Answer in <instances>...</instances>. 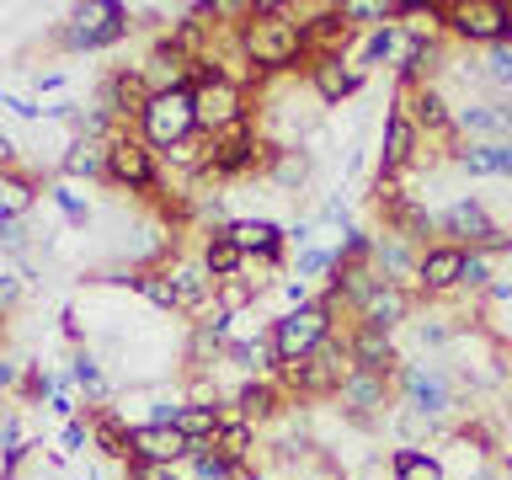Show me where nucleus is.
I'll use <instances>...</instances> for the list:
<instances>
[{"mask_svg":"<svg viewBox=\"0 0 512 480\" xmlns=\"http://www.w3.org/2000/svg\"><path fill=\"white\" fill-rule=\"evenodd\" d=\"M459 283H464V251L459 246H443V240H432V246L422 251V262H416V299H427V304H443V299H454L459 294Z\"/></svg>","mask_w":512,"mask_h":480,"instance_id":"2eb2a0df","label":"nucleus"},{"mask_svg":"<svg viewBox=\"0 0 512 480\" xmlns=\"http://www.w3.org/2000/svg\"><path fill=\"white\" fill-rule=\"evenodd\" d=\"M38 203V176L32 171H0V219H27Z\"/></svg>","mask_w":512,"mask_h":480,"instance_id":"c85d7f7f","label":"nucleus"},{"mask_svg":"<svg viewBox=\"0 0 512 480\" xmlns=\"http://www.w3.org/2000/svg\"><path fill=\"white\" fill-rule=\"evenodd\" d=\"M134 11L123 6V0H80L70 6V22L54 32V43L64 54H96V48H112L123 43L128 32H134Z\"/></svg>","mask_w":512,"mask_h":480,"instance_id":"20e7f679","label":"nucleus"},{"mask_svg":"<svg viewBox=\"0 0 512 480\" xmlns=\"http://www.w3.org/2000/svg\"><path fill=\"white\" fill-rule=\"evenodd\" d=\"M198 256H203V267H208V278H214V283H224V278H240V272H246V251H240V246H235V240L224 235V230L203 235Z\"/></svg>","mask_w":512,"mask_h":480,"instance_id":"cd10ccee","label":"nucleus"},{"mask_svg":"<svg viewBox=\"0 0 512 480\" xmlns=\"http://www.w3.org/2000/svg\"><path fill=\"white\" fill-rule=\"evenodd\" d=\"M246 256H267V262H288V240H283V224L278 219H262V214H246V219H230V230Z\"/></svg>","mask_w":512,"mask_h":480,"instance_id":"4be33fe9","label":"nucleus"},{"mask_svg":"<svg viewBox=\"0 0 512 480\" xmlns=\"http://www.w3.org/2000/svg\"><path fill=\"white\" fill-rule=\"evenodd\" d=\"M267 182L278 187V192H304L310 187V176H315V150H272V160H267Z\"/></svg>","mask_w":512,"mask_h":480,"instance_id":"bb28decb","label":"nucleus"},{"mask_svg":"<svg viewBox=\"0 0 512 480\" xmlns=\"http://www.w3.org/2000/svg\"><path fill=\"white\" fill-rule=\"evenodd\" d=\"M230 400L240 406V416H246V422H251L256 432L272 427V422H278V416H283L288 406H294V400H288V390H283L278 379H240L235 390H230Z\"/></svg>","mask_w":512,"mask_h":480,"instance_id":"412c9836","label":"nucleus"},{"mask_svg":"<svg viewBox=\"0 0 512 480\" xmlns=\"http://www.w3.org/2000/svg\"><path fill=\"white\" fill-rule=\"evenodd\" d=\"M416 262H422V246H411L406 235H395V230H379L374 235V272L384 283H406L416 278Z\"/></svg>","mask_w":512,"mask_h":480,"instance_id":"5701e85b","label":"nucleus"},{"mask_svg":"<svg viewBox=\"0 0 512 480\" xmlns=\"http://www.w3.org/2000/svg\"><path fill=\"white\" fill-rule=\"evenodd\" d=\"M22 299H27V278L11 262H0V315L22 310Z\"/></svg>","mask_w":512,"mask_h":480,"instance_id":"ea45409f","label":"nucleus"},{"mask_svg":"<svg viewBox=\"0 0 512 480\" xmlns=\"http://www.w3.org/2000/svg\"><path fill=\"white\" fill-rule=\"evenodd\" d=\"M192 102H198V134H230L235 123H251V91L230 86V80H214V86L192 91Z\"/></svg>","mask_w":512,"mask_h":480,"instance_id":"dca6fc26","label":"nucleus"},{"mask_svg":"<svg viewBox=\"0 0 512 480\" xmlns=\"http://www.w3.org/2000/svg\"><path fill=\"white\" fill-rule=\"evenodd\" d=\"M59 320H64V336H70V342H86V326H80V310H64Z\"/></svg>","mask_w":512,"mask_h":480,"instance_id":"09e8293b","label":"nucleus"},{"mask_svg":"<svg viewBox=\"0 0 512 480\" xmlns=\"http://www.w3.org/2000/svg\"><path fill=\"white\" fill-rule=\"evenodd\" d=\"M416 288H406V283H384L379 278V288L363 299V310H358V320L363 326H379V331H406L411 326V315H416Z\"/></svg>","mask_w":512,"mask_h":480,"instance_id":"aec40b11","label":"nucleus"},{"mask_svg":"<svg viewBox=\"0 0 512 480\" xmlns=\"http://www.w3.org/2000/svg\"><path fill=\"white\" fill-rule=\"evenodd\" d=\"M214 454L224 459V464H251L256 459V427L246 422V416H240V422H224L219 432H214Z\"/></svg>","mask_w":512,"mask_h":480,"instance_id":"c756f323","label":"nucleus"},{"mask_svg":"<svg viewBox=\"0 0 512 480\" xmlns=\"http://www.w3.org/2000/svg\"><path fill=\"white\" fill-rule=\"evenodd\" d=\"M390 422L400 427V448H422L427 438H438V432H443V422H432V416H422V411H406V406H395Z\"/></svg>","mask_w":512,"mask_h":480,"instance_id":"e433bc0d","label":"nucleus"},{"mask_svg":"<svg viewBox=\"0 0 512 480\" xmlns=\"http://www.w3.org/2000/svg\"><path fill=\"white\" fill-rule=\"evenodd\" d=\"M123 480H187L182 464H144V459H128L123 464Z\"/></svg>","mask_w":512,"mask_h":480,"instance_id":"79ce46f5","label":"nucleus"},{"mask_svg":"<svg viewBox=\"0 0 512 480\" xmlns=\"http://www.w3.org/2000/svg\"><path fill=\"white\" fill-rule=\"evenodd\" d=\"M160 272H166L171 288H176V315L203 320L208 310H214V278H208L198 251H171L166 262H160Z\"/></svg>","mask_w":512,"mask_h":480,"instance_id":"ddd939ff","label":"nucleus"},{"mask_svg":"<svg viewBox=\"0 0 512 480\" xmlns=\"http://www.w3.org/2000/svg\"><path fill=\"white\" fill-rule=\"evenodd\" d=\"M336 315H342V304H336L331 288H320V294L304 304V310H288V315L272 320V347H278L283 368L299 363V358H310V352L336 331Z\"/></svg>","mask_w":512,"mask_h":480,"instance_id":"423d86ee","label":"nucleus"},{"mask_svg":"<svg viewBox=\"0 0 512 480\" xmlns=\"http://www.w3.org/2000/svg\"><path fill=\"white\" fill-rule=\"evenodd\" d=\"M390 470L395 480H448V464L438 454H427V448H395Z\"/></svg>","mask_w":512,"mask_h":480,"instance_id":"2f4dec72","label":"nucleus"},{"mask_svg":"<svg viewBox=\"0 0 512 480\" xmlns=\"http://www.w3.org/2000/svg\"><path fill=\"white\" fill-rule=\"evenodd\" d=\"M491 283H496V256L464 251V283H459V294H480V299H486Z\"/></svg>","mask_w":512,"mask_h":480,"instance_id":"4c0bfd02","label":"nucleus"},{"mask_svg":"<svg viewBox=\"0 0 512 480\" xmlns=\"http://www.w3.org/2000/svg\"><path fill=\"white\" fill-rule=\"evenodd\" d=\"M150 80H144L139 64H112L102 75V86H96V107L107 112V118H118L123 128H139L144 107H150Z\"/></svg>","mask_w":512,"mask_h":480,"instance_id":"9b49d317","label":"nucleus"},{"mask_svg":"<svg viewBox=\"0 0 512 480\" xmlns=\"http://www.w3.org/2000/svg\"><path fill=\"white\" fill-rule=\"evenodd\" d=\"M80 480H96V475H80Z\"/></svg>","mask_w":512,"mask_h":480,"instance_id":"864d4df0","label":"nucleus"},{"mask_svg":"<svg viewBox=\"0 0 512 480\" xmlns=\"http://www.w3.org/2000/svg\"><path fill=\"white\" fill-rule=\"evenodd\" d=\"M16 166H22V150H16L11 134H0V171H16Z\"/></svg>","mask_w":512,"mask_h":480,"instance_id":"de8ad7c7","label":"nucleus"},{"mask_svg":"<svg viewBox=\"0 0 512 480\" xmlns=\"http://www.w3.org/2000/svg\"><path fill=\"white\" fill-rule=\"evenodd\" d=\"M304 86H310V96L320 107H342V102H352V96L368 86V70L358 59H347V54H326V59L304 64Z\"/></svg>","mask_w":512,"mask_h":480,"instance_id":"4468645a","label":"nucleus"},{"mask_svg":"<svg viewBox=\"0 0 512 480\" xmlns=\"http://www.w3.org/2000/svg\"><path fill=\"white\" fill-rule=\"evenodd\" d=\"M480 75H486V91L512 96V43H496L480 54Z\"/></svg>","mask_w":512,"mask_h":480,"instance_id":"c9c22d12","label":"nucleus"},{"mask_svg":"<svg viewBox=\"0 0 512 480\" xmlns=\"http://www.w3.org/2000/svg\"><path fill=\"white\" fill-rule=\"evenodd\" d=\"M0 342H6V315H0Z\"/></svg>","mask_w":512,"mask_h":480,"instance_id":"3c124183","label":"nucleus"},{"mask_svg":"<svg viewBox=\"0 0 512 480\" xmlns=\"http://www.w3.org/2000/svg\"><path fill=\"white\" fill-rule=\"evenodd\" d=\"M235 43L262 80H288L299 64H310V43L288 0H251L246 22L235 27Z\"/></svg>","mask_w":512,"mask_h":480,"instance_id":"f257e3e1","label":"nucleus"},{"mask_svg":"<svg viewBox=\"0 0 512 480\" xmlns=\"http://www.w3.org/2000/svg\"><path fill=\"white\" fill-rule=\"evenodd\" d=\"M48 198L59 203V214L70 219V224H80V230L91 224V208H86V198H80V192H75L70 182H54V187H48Z\"/></svg>","mask_w":512,"mask_h":480,"instance_id":"58836bf2","label":"nucleus"},{"mask_svg":"<svg viewBox=\"0 0 512 480\" xmlns=\"http://www.w3.org/2000/svg\"><path fill=\"white\" fill-rule=\"evenodd\" d=\"M160 155L144 144L139 128H123L118 139L107 144V187H118V192H160Z\"/></svg>","mask_w":512,"mask_h":480,"instance_id":"6e6552de","label":"nucleus"},{"mask_svg":"<svg viewBox=\"0 0 512 480\" xmlns=\"http://www.w3.org/2000/svg\"><path fill=\"white\" fill-rule=\"evenodd\" d=\"M459 379H454V368L448 363H432V358H406L400 363V374H395V406H406V411H422L432 416V422H443L448 427V416L459 411Z\"/></svg>","mask_w":512,"mask_h":480,"instance_id":"7ed1b4c3","label":"nucleus"},{"mask_svg":"<svg viewBox=\"0 0 512 480\" xmlns=\"http://www.w3.org/2000/svg\"><path fill=\"white\" fill-rule=\"evenodd\" d=\"M139 134L155 155H166L182 139H192L198 134V102H192V91H155L144 118H139Z\"/></svg>","mask_w":512,"mask_h":480,"instance_id":"0eeeda50","label":"nucleus"},{"mask_svg":"<svg viewBox=\"0 0 512 480\" xmlns=\"http://www.w3.org/2000/svg\"><path fill=\"white\" fill-rule=\"evenodd\" d=\"M315 224H342V230H347L352 219H347V198H342V192H331V198L315 208Z\"/></svg>","mask_w":512,"mask_h":480,"instance_id":"c03bdc74","label":"nucleus"},{"mask_svg":"<svg viewBox=\"0 0 512 480\" xmlns=\"http://www.w3.org/2000/svg\"><path fill=\"white\" fill-rule=\"evenodd\" d=\"M507 480H512V464H507Z\"/></svg>","mask_w":512,"mask_h":480,"instance_id":"5fc2aeb1","label":"nucleus"},{"mask_svg":"<svg viewBox=\"0 0 512 480\" xmlns=\"http://www.w3.org/2000/svg\"><path fill=\"white\" fill-rule=\"evenodd\" d=\"M59 454H86V448H91V422H86V416H75V422H64V432H59Z\"/></svg>","mask_w":512,"mask_h":480,"instance_id":"37998d69","label":"nucleus"},{"mask_svg":"<svg viewBox=\"0 0 512 480\" xmlns=\"http://www.w3.org/2000/svg\"><path fill=\"white\" fill-rule=\"evenodd\" d=\"M347 347H352V368H368V374H400V342L395 331H379V326H363L352 320L347 326Z\"/></svg>","mask_w":512,"mask_h":480,"instance_id":"6ab92c4d","label":"nucleus"},{"mask_svg":"<svg viewBox=\"0 0 512 480\" xmlns=\"http://www.w3.org/2000/svg\"><path fill=\"white\" fill-rule=\"evenodd\" d=\"M347 374H352L347 331H331L310 358L288 363L278 374V384L288 390V400H336V395H342V384H347Z\"/></svg>","mask_w":512,"mask_h":480,"instance_id":"f03ea898","label":"nucleus"},{"mask_svg":"<svg viewBox=\"0 0 512 480\" xmlns=\"http://www.w3.org/2000/svg\"><path fill=\"white\" fill-rule=\"evenodd\" d=\"M139 70L150 80V91H192V54L171 38V32H160L150 43V54L139 59Z\"/></svg>","mask_w":512,"mask_h":480,"instance_id":"f3484780","label":"nucleus"},{"mask_svg":"<svg viewBox=\"0 0 512 480\" xmlns=\"http://www.w3.org/2000/svg\"><path fill=\"white\" fill-rule=\"evenodd\" d=\"M64 374H70V384H75V390H86V395L96 400V406L107 400V374H102V363H96V352L80 347L75 358H70V368H64Z\"/></svg>","mask_w":512,"mask_h":480,"instance_id":"72a5a7b5","label":"nucleus"},{"mask_svg":"<svg viewBox=\"0 0 512 480\" xmlns=\"http://www.w3.org/2000/svg\"><path fill=\"white\" fill-rule=\"evenodd\" d=\"M128 448H134V459H144V464H187V438H182L176 427L134 422V432H128Z\"/></svg>","mask_w":512,"mask_h":480,"instance_id":"393cba45","label":"nucleus"},{"mask_svg":"<svg viewBox=\"0 0 512 480\" xmlns=\"http://www.w3.org/2000/svg\"><path fill=\"white\" fill-rule=\"evenodd\" d=\"M432 224H438V240H443V246L486 251V256L512 251V230H502L480 198H454L448 208H438V214H432Z\"/></svg>","mask_w":512,"mask_h":480,"instance_id":"39448f33","label":"nucleus"},{"mask_svg":"<svg viewBox=\"0 0 512 480\" xmlns=\"http://www.w3.org/2000/svg\"><path fill=\"white\" fill-rule=\"evenodd\" d=\"M336 406H342L347 422L358 427H379L384 416L395 411V374H368V368H352L342 395H336Z\"/></svg>","mask_w":512,"mask_h":480,"instance_id":"9d476101","label":"nucleus"},{"mask_svg":"<svg viewBox=\"0 0 512 480\" xmlns=\"http://www.w3.org/2000/svg\"><path fill=\"white\" fill-rule=\"evenodd\" d=\"M86 422H91V448H96L102 459H118V464L134 459V448H128V432H134V422H128L123 411L86 406Z\"/></svg>","mask_w":512,"mask_h":480,"instance_id":"b1692460","label":"nucleus"},{"mask_svg":"<svg viewBox=\"0 0 512 480\" xmlns=\"http://www.w3.org/2000/svg\"><path fill=\"white\" fill-rule=\"evenodd\" d=\"M22 368H27V363H11L6 352H0V395H16V384H22Z\"/></svg>","mask_w":512,"mask_h":480,"instance_id":"a18cd8bd","label":"nucleus"},{"mask_svg":"<svg viewBox=\"0 0 512 480\" xmlns=\"http://www.w3.org/2000/svg\"><path fill=\"white\" fill-rule=\"evenodd\" d=\"M59 176L64 182H107V144L70 134V144L59 155Z\"/></svg>","mask_w":512,"mask_h":480,"instance_id":"a878e982","label":"nucleus"},{"mask_svg":"<svg viewBox=\"0 0 512 480\" xmlns=\"http://www.w3.org/2000/svg\"><path fill=\"white\" fill-rule=\"evenodd\" d=\"M459 144H507L512 139V96H470L454 107Z\"/></svg>","mask_w":512,"mask_h":480,"instance_id":"f8f14e48","label":"nucleus"},{"mask_svg":"<svg viewBox=\"0 0 512 480\" xmlns=\"http://www.w3.org/2000/svg\"><path fill=\"white\" fill-rule=\"evenodd\" d=\"M27 432H22V406L16 400H6L0 406V454H11V448H22Z\"/></svg>","mask_w":512,"mask_h":480,"instance_id":"a19ab883","label":"nucleus"},{"mask_svg":"<svg viewBox=\"0 0 512 480\" xmlns=\"http://www.w3.org/2000/svg\"><path fill=\"white\" fill-rule=\"evenodd\" d=\"M38 230H32L27 219H0V262H16L22 267L32 251H38V240H32Z\"/></svg>","mask_w":512,"mask_h":480,"instance_id":"f704fd0d","label":"nucleus"},{"mask_svg":"<svg viewBox=\"0 0 512 480\" xmlns=\"http://www.w3.org/2000/svg\"><path fill=\"white\" fill-rule=\"evenodd\" d=\"M422 128H416L406 112H384V134H379V176H406L422 155Z\"/></svg>","mask_w":512,"mask_h":480,"instance_id":"a211bd4d","label":"nucleus"},{"mask_svg":"<svg viewBox=\"0 0 512 480\" xmlns=\"http://www.w3.org/2000/svg\"><path fill=\"white\" fill-rule=\"evenodd\" d=\"M331 272H336V251H331V246H310V251L288 256V278H299V283H310V288H315V283L326 288Z\"/></svg>","mask_w":512,"mask_h":480,"instance_id":"473e14b6","label":"nucleus"},{"mask_svg":"<svg viewBox=\"0 0 512 480\" xmlns=\"http://www.w3.org/2000/svg\"><path fill=\"white\" fill-rule=\"evenodd\" d=\"M507 0H448V38L459 48H496L507 43Z\"/></svg>","mask_w":512,"mask_h":480,"instance_id":"1a4fd4ad","label":"nucleus"},{"mask_svg":"<svg viewBox=\"0 0 512 480\" xmlns=\"http://www.w3.org/2000/svg\"><path fill=\"white\" fill-rule=\"evenodd\" d=\"M496 176H512V139L496 144Z\"/></svg>","mask_w":512,"mask_h":480,"instance_id":"8fccbe9b","label":"nucleus"},{"mask_svg":"<svg viewBox=\"0 0 512 480\" xmlns=\"http://www.w3.org/2000/svg\"><path fill=\"white\" fill-rule=\"evenodd\" d=\"M507 43H512V11H507Z\"/></svg>","mask_w":512,"mask_h":480,"instance_id":"603ef678","label":"nucleus"},{"mask_svg":"<svg viewBox=\"0 0 512 480\" xmlns=\"http://www.w3.org/2000/svg\"><path fill=\"white\" fill-rule=\"evenodd\" d=\"M64 80H70L64 70H38V75H32V91H38V96H43V91H59Z\"/></svg>","mask_w":512,"mask_h":480,"instance_id":"49530a36","label":"nucleus"},{"mask_svg":"<svg viewBox=\"0 0 512 480\" xmlns=\"http://www.w3.org/2000/svg\"><path fill=\"white\" fill-rule=\"evenodd\" d=\"M214 310L230 315V320L262 310V288H256L251 278H224V283H214Z\"/></svg>","mask_w":512,"mask_h":480,"instance_id":"7c9ffc66","label":"nucleus"}]
</instances>
